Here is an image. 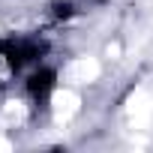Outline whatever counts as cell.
Here are the masks:
<instances>
[{"instance_id": "cell-1", "label": "cell", "mask_w": 153, "mask_h": 153, "mask_svg": "<svg viewBox=\"0 0 153 153\" xmlns=\"http://www.w3.org/2000/svg\"><path fill=\"white\" fill-rule=\"evenodd\" d=\"M54 84H57V72L48 69V66H39V69H33L27 75V93L33 99H45L54 90Z\"/></svg>"}, {"instance_id": "cell-2", "label": "cell", "mask_w": 153, "mask_h": 153, "mask_svg": "<svg viewBox=\"0 0 153 153\" xmlns=\"http://www.w3.org/2000/svg\"><path fill=\"white\" fill-rule=\"evenodd\" d=\"M51 15L54 18H72L75 15V6L69 3V0H57V3L51 6Z\"/></svg>"}]
</instances>
